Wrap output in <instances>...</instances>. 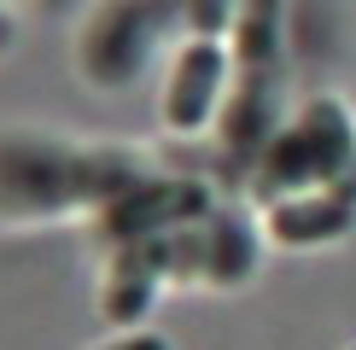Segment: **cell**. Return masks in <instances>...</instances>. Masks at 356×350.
Returning <instances> with one entry per match:
<instances>
[{
    "instance_id": "cell-1",
    "label": "cell",
    "mask_w": 356,
    "mask_h": 350,
    "mask_svg": "<svg viewBox=\"0 0 356 350\" xmlns=\"http://www.w3.org/2000/svg\"><path fill=\"white\" fill-rule=\"evenodd\" d=\"M356 175V128L339 99H316L304 106V117L275 135L257 158V199H275L280 193H298V187H339Z\"/></svg>"
},
{
    "instance_id": "cell-2",
    "label": "cell",
    "mask_w": 356,
    "mask_h": 350,
    "mask_svg": "<svg viewBox=\"0 0 356 350\" xmlns=\"http://www.w3.org/2000/svg\"><path fill=\"white\" fill-rule=\"evenodd\" d=\"M170 257H175V245L158 240V233L123 240V251H117L111 274H106V321L111 327H135V321L152 310L158 286H164V274H170Z\"/></svg>"
},
{
    "instance_id": "cell-3",
    "label": "cell",
    "mask_w": 356,
    "mask_h": 350,
    "mask_svg": "<svg viewBox=\"0 0 356 350\" xmlns=\"http://www.w3.org/2000/svg\"><path fill=\"white\" fill-rule=\"evenodd\" d=\"M222 76H228V53L216 41H187L181 58L170 70V88H164V123L175 135H193V128L211 123L216 111V94H222Z\"/></svg>"
},
{
    "instance_id": "cell-4",
    "label": "cell",
    "mask_w": 356,
    "mask_h": 350,
    "mask_svg": "<svg viewBox=\"0 0 356 350\" xmlns=\"http://www.w3.org/2000/svg\"><path fill=\"white\" fill-rule=\"evenodd\" d=\"M146 47H152V24H146V12L135 6V0H117V6H106L94 18V29H88V41H82V65H88V76L94 82H129L140 70V58Z\"/></svg>"
},
{
    "instance_id": "cell-5",
    "label": "cell",
    "mask_w": 356,
    "mask_h": 350,
    "mask_svg": "<svg viewBox=\"0 0 356 350\" xmlns=\"http://www.w3.org/2000/svg\"><path fill=\"white\" fill-rule=\"evenodd\" d=\"M356 228V175L339 187H316L309 199H280L269 210V233L280 245H327Z\"/></svg>"
},
{
    "instance_id": "cell-6",
    "label": "cell",
    "mask_w": 356,
    "mask_h": 350,
    "mask_svg": "<svg viewBox=\"0 0 356 350\" xmlns=\"http://www.w3.org/2000/svg\"><path fill=\"white\" fill-rule=\"evenodd\" d=\"M204 274L211 281H245L251 274V233H245V222L240 216H216V228H211V245H204Z\"/></svg>"
},
{
    "instance_id": "cell-7",
    "label": "cell",
    "mask_w": 356,
    "mask_h": 350,
    "mask_svg": "<svg viewBox=\"0 0 356 350\" xmlns=\"http://www.w3.org/2000/svg\"><path fill=\"white\" fill-rule=\"evenodd\" d=\"M181 6H187V24H193V35L216 41L222 29H228V18H234V6H240V0H181Z\"/></svg>"
},
{
    "instance_id": "cell-8",
    "label": "cell",
    "mask_w": 356,
    "mask_h": 350,
    "mask_svg": "<svg viewBox=\"0 0 356 350\" xmlns=\"http://www.w3.org/2000/svg\"><path fill=\"white\" fill-rule=\"evenodd\" d=\"M99 350H170V339H158V333H129V339L99 344Z\"/></svg>"
},
{
    "instance_id": "cell-9",
    "label": "cell",
    "mask_w": 356,
    "mask_h": 350,
    "mask_svg": "<svg viewBox=\"0 0 356 350\" xmlns=\"http://www.w3.org/2000/svg\"><path fill=\"white\" fill-rule=\"evenodd\" d=\"M6 47H12V18L0 12V53H6Z\"/></svg>"
}]
</instances>
